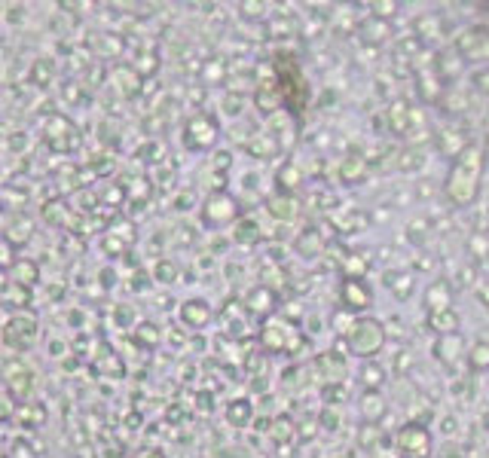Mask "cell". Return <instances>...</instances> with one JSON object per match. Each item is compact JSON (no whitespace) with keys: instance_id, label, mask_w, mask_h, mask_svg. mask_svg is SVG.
Here are the masks:
<instances>
[{"instance_id":"cell-4","label":"cell","mask_w":489,"mask_h":458,"mask_svg":"<svg viewBox=\"0 0 489 458\" xmlns=\"http://www.w3.org/2000/svg\"><path fill=\"white\" fill-rule=\"evenodd\" d=\"M468 367L474 373H486L489 369V342H474L468 351Z\"/></svg>"},{"instance_id":"cell-1","label":"cell","mask_w":489,"mask_h":458,"mask_svg":"<svg viewBox=\"0 0 489 458\" xmlns=\"http://www.w3.org/2000/svg\"><path fill=\"white\" fill-rule=\"evenodd\" d=\"M386 346V330H382V324L377 321H358L352 330H348V348L355 351V355L361 358H373L377 351Z\"/></svg>"},{"instance_id":"cell-5","label":"cell","mask_w":489,"mask_h":458,"mask_svg":"<svg viewBox=\"0 0 489 458\" xmlns=\"http://www.w3.org/2000/svg\"><path fill=\"white\" fill-rule=\"evenodd\" d=\"M318 367H327L325 369V379H330V382H339V379L346 376V360L339 355H321L318 358Z\"/></svg>"},{"instance_id":"cell-9","label":"cell","mask_w":489,"mask_h":458,"mask_svg":"<svg viewBox=\"0 0 489 458\" xmlns=\"http://www.w3.org/2000/svg\"><path fill=\"white\" fill-rule=\"evenodd\" d=\"M269 437L275 440V443H287V440L294 437V425L287 419H278L273 428H269Z\"/></svg>"},{"instance_id":"cell-12","label":"cell","mask_w":489,"mask_h":458,"mask_svg":"<svg viewBox=\"0 0 489 458\" xmlns=\"http://www.w3.org/2000/svg\"><path fill=\"white\" fill-rule=\"evenodd\" d=\"M141 339L150 342V346H156V339H159V333H156L153 327H141Z\"/></svg>"},{"instance_id":"cell-11","label":"cell","mask_w":489,"mask_h":458,"mask_svg":"<svg viewBox=\"0 0 489 458\" xmlns=\"http://www.w3.org/2000/svg\"><path fill=\"white\" fill-rule=\"evenodd\" d=\"M346 290L352 294V296H348V306H352V309H361V306H367V299H370L361 287L355 284V281H346Z\"/></svg>"},{"instance_id":"cell-8","label":"cell","mask_w":489,"mask_h":458,"mask_svg":"<svg viewBox=\"0 0 489 458\" xmlns=\"http://www.w3.org/2000/svg\"><path fill=\"white\" fill-rule=\"evenodd\" d=\"M382 379H386V373H382V367H377V364H370V367L361 369V382H364L367 391H379Z\"/></svg>"},{"instance_id":"cell-7","label":"cell","mask_w":489,"mask_h":458,"mask_svg":"<svg viewBox=\"0 0 489 458\" xmlns=\"http://www.w3.org/2000/svg\"><path fill=\"white\" fill-rule=\"evenodd\" d=\"M226 419L233 421V425H248L251 421V403L248 400H233L230 407H226Z\"/></svg>"},{"instance_id":"cell-10","label":"cell","mask_w":489,"mask_h":458,"mask_svg":"<svg viewBox=\"0 0 489 458\" xmlns=\"http://www.w3.org/2000/svg\"><path fill=\"white\" fill-rule=\"evenodd\" d=\"M462 355V348H459V339H452V336H447L443 339V348H438V358L443 360V364H452Z\"/></svg>"},{"instance_id":"cell-3","label":"cell","mask_w":489,"mask_h":458,"mask_svg":"<svg viewBox=\"0 0 489 458\" xmlns=\"http://www.w3.org/2000/svg\"><path fill=\"white\" fill-rule=\"evenodd\" d=\"M361 412L367 421H379L382 416H386V398H382L379 391H364L361 398Z\"/></svg>"},{"instance_id":"cell-6","label":"cell","mask_w":489,"mask_h":458,"mask_svg":"<svg viewBox=\"0 0 489 458\" xmlns=\"http://www.w3.org/2000/svg\"><path fill=\"white\" fill-rule=\"evenodd\" d=\"M183 321L190 324V327H202V324L208 321V306L205 303H187L183 306Z\"/></svg>"},{"instance_id":"cell-2","label":"cell","mask_w":489,"mask_h":458,"mask_svg":"<svg viewBox=\"0 0 489 458\" xmlns=\"http://www.w3.org/2000/svg\"><path fill=\"white\" fill-rule=\"evenodd\" d=\"M398 449L413 458H428V452H431V434H428V428L416 425V421H407L398 431Z\"/></svg>"}]
</instances>
